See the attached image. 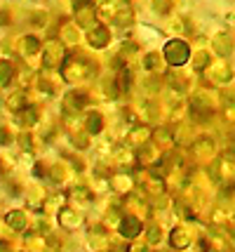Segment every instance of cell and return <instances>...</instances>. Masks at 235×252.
Instances as JSON below:
<instances>
[{"instance_id":"cell-4","label":"cell","mask_w":235,"mask_h":252,"mask_svg":"<svg viewBox=\"0 0 235 252\" xmlns=\"http://www.w3.org/2000/svg\"><path fill=\"white\" fill-rule=\"evenodd\" d=\"M7 221H10L12 229H24V226H26V217H24L22 212H12V215H7Z\"/></svg>"},{"instance_id":"cell-1","label":"cell","mask_w":235,"mask_h":252,"mask_svg":"<svg viewBox=\"0 0 235 252\" xmlns=\"http://www.w3.org/2000/svg\"><path fill=\"white\" fill-rule=\"evenodd\" d=\"M165 52H167L169 64H183L188 59V45L183 43V40H169Z\"/></svg>"},{"instance_id":"cell-2","label":"cell","mask_w":235,"mask_h":252,"mask_svg":"<svg viewBox=\"0 0 235 252\" xmlns=\"http://www.w3.org/2000/svg\"><path fill=\"white\" fill-rule=\"evenodd\" d=\"M90 43L94 45V47H104V45L108 43V33H106V29H101V26L92 29V33H90Z\"/></svg>"},{"instance_id":"cell-7","label":"cell","mask_w":235,"mask_h":252,"mask_svg":"<svg viewBox=\"0 0 235 252\" xmlns=\"http://www.w3.org/2000/svg\"><path fill=\"white\" fill-rule=\"evenodd\" d=\"M90 2L92 0H73V7H76V10H82V7H87Z\"/></svg>"},{"instance_id":"cell-5","label":"cell","mask_w":235,"mask_h":252,"mask_svg":"<svg viewBox=\"0 0 235 252\" xmlns=\"http://www.w3.org/2000/svg\"><path fill=\"white\" fill-rule=\"evenodd\" d=\"M186 238H188V236H186V231H181V229H177L174 233H172V243H174L177 248H183V245L188 243Z\"/></svg>"},{"instance_id":"cell-3","label":"cell","mask_w":235,"mask_h":252,"mask_svg":"<svg viewBox=\"0 0 235 252\" xmlns=\"http://www.w3.org/2000/svg\"><path fill=\"white\" fill-rule=\"evenodd\" d=\"M141 231V224L136 220H125L123 224V236H127V238H132V236H136Z\"/></svg>"},{"instance_id":"cell-6","label":"cell","mask_w":235,"mask_h":252,"mask_svg":"<svg viewBox=\"0 0 235 252\" xmlns=\"http://www.w3.org/2000/svg\"><path fill=\"white\" fill-rule=\"evenodd\" d=\"M61 221H64V226H68V229H71V226H76V224H78V215L73 217L71 212H61Z\"/></svg>"}]
</instances>
